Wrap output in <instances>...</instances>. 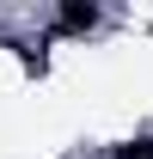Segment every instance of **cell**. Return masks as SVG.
Instances as JSON below:
<instances>
[{
	"mask_svg": "<svg viewBox=\"0 0 153 159\" xmlns=\"http://www.w3.org/2000/svg\"><path fill=\"white\" fill-rule=\"evenodd\" d=\"M92 25H98L92 0H67V6H61V31H92Z\"/></svg>",
	"mask_w": 153,
	"mask_h": 159,
	"instance_id": "6da1fadb",
	"label": "cell"
},
{
	"mask_svg": "<svg viewBox=\"0 0 153 159\" xmlns=\"http://www.w3.org/2000/svg\"><path fill=\"white\" fill-rule=\"evenodd\" d=\"M116 159H153V141H123Z\"/></svg>",
	"mask_w": 153,
	"mask_h": 159,
	"instance_id": "7a4b0ae2",
	"label": "cell"
}]
</instances>
